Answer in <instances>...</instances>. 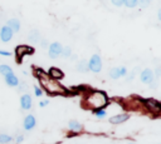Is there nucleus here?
Masks as SVG:
<instances>
[{"mask_svg": "<svg viewBox=\"0 0 161 144\" xmlns=\"http://www.w3.org/2000/svg\"><path fill=\"white\" fill-rule=\"evenodd\" d=\"M140 79L142 83L145 84H152L155 81V73L151 70V69H145L142 70V73L140 74Z\"/></svg>", "mask_w": 161, "mask_h": 144, "instance_id": "obj_5", "label": "nucleus"}, {"mask_svg": "<svg viewBox=\"0 0 161 144\" xmlns=\"http://www.w3.org/2000/svg\"><path fill=\"white\" fill-rule=\"evenodd\" d=\"M94 114L97 118H104L106 116V110L104 109H98V110H94Z\"/></svg>", "mask_w": 161, "mask_h": 144, "instance_id": "obj_23", "label": "nucleus"}, {"mask_svg": "<svg viewBox=\"0 0 161 144\" xmlns=\"http://www.w3.org/2000/svg\"><path fill=\"white\" fill-rule=\"evenodd\" d=\"M23 125H24V129L25 130H31L35 125H36V120H35V116L29 114L24 118V121H23Z\"/></svg>", "mask_w": 161, "mask_h": 144, "instance_id": "obj_11", "label": "nucleus"}, {"mask_svg": "<svg viewBox=\"0 0 161 144\" xmlns=\"http://www.w3.org/2000/svg\"><path fill=\"white\" fill-rule=\"evenodd\" d=\"M52 79H54V80H60V79H63L64 78V73L60 70V69H58V68H50L49 70H48V73H47Z\"/></svg>", "mask_w": 161, "mask_h": 144, "instance_id": "obj_12", "label": "nucleus"}, {"mask_svg": "<svg viewBox=\"0 0 161 144\" xmlns=\"http://www.w3.org/2000/svg\"><path fill=\"white\" fill-rule=\"evenodd\" d=\"M31 104H33V100L29 94H23L20 96V106L23 110H29L31 108Z\"/></svg>", "mask_w": 161, "mask_h": 144, "instance_id": "obj_9", "label": "nucleus"}, {"mask_svg": "<svg viewBox=\"0 0 161 144\" xmlns=\"http://www.w3.org/2000/svg\"><path fill=\"white\" fill-rule=\"evenodd\" d=\"M6 26H9V28L13 30V33H18V31L20 30V21H19V19H16V18H11V19L8 20Z\"/></svg>", "mask_w": 161, "mask_h": 144, "instance_id": "obj_14", "label": "nucleus"}, {"mask_svg": "<svg viewBox=\"0 0 161 144\" xmlns=\"http://www.w3.org/2000/svg\"><path fill=\"white\" fill-rule=\"evenodd\" d=\"M13 34L14 33L9 26H1V29H0V39H1V41H4V43L10 41L11 38H13Z\"/></svg>", "mask_w": 161, "mask_h": 144, "instance_id": "obj_8", "label": "nucleus"}, {"mask_svg": "<svg viewBox=\"0 0 161 144\" xmlns=\"http://www.w3.org/2000/svg\"><path fill=\"white\" fill-rule=\"evenodd\" d=\"M26 89V84L23 81V83H19V91H24Z\"/></svg>", "mask_w": 161, "mask_h": 144, "instance_id": "obj_27", "label": "nucleus"}, {"mask_svg": "<svg viewBox=\"0 0 161 144\" xmlns=\"http://www.w3.org/2000/svg\"><path fill=\"white\" fill-rule=\"evenodd\" d=\"M40 45H42L43 48H45V46L48 45V41H47V40H42V41H40Z\"/></svg>", "mask_w": 161, "mask_h": 144, "instance_id": "obj_32", "label": "nucleus"}, {"mask_svg": "<svg viewBox=\"0 0 161 144\" xmlns=\"http://www.w3.org/2000/svg\"><path fill=\"white\" fill-rule=\"evenodd\" d=\"M157 16H158V20L161 21V9H158V11H157Z\"/></svg>", "mask_w": 161, "mask_h": 144, "instance_id": "obj_33", "label": "nucleus"}, {"mask_svg": "<svg viewBox=\"0 0 161 144\" xmlns=\"http://www.w3.org/2000/svg\"><path fill=\"white\" fill-rule=\"evenodd\" d=\"M0 55H3V56H10V51H6V50H0Z\"/></svg>", "mask_w": 161, "mask_h": 144, "instance_id": "obj_29", "label": "nucleus"}, {"mask_svg": "<svg viewBox=\"0 0 161 144\" xmlns=\"http://www.w3.org/2000/svg\"><path fill=\"white\" fill-rule=\"evenodd\" d=\"M11 141H13V136L11 135L0 133V144H9Z\"/></svg>", "mask_w": 161, "mask_h": 144, "instance_id": "obj_18", "label": "nucleus"}, {"mask_svg": "<svg viewBox=\"0 0 161 144\" xmlns=\"http://www.w3.org/2000/svg\"><path fill=\"white\" fill-rule=\"evenodd\" d=\"M123 4L127 8H135L138 4V0H123Z\"/></svg>", "mask_w": 161, "mask_h": 144, "instance_id": "obj_21", "label": "nucleus"}, {"mask_svg": "<svg viewBox=\"0 0 161 144\" xmlns=\"http://www.w3.org/2000/svg\"><path fill=\"white\" fill-rule=\"evenodd\" d=\"M88 68L89 70H92L93 73H98L101 71L102 69V60H101V56L94 54L93 56H91L89 61H88Z\"/></svg>", "mask_w": 161, "mask_h": 144, "instance_id": "obj_4", "label": "nucleus"}, {"mask_svg": "<svg viewBox=\"0 0 161 144\" xmlns=\"http://www.w3.org/2000/svg\"><path fill=\"white\" fill-rule=\"evenodd\" d=\"M68 126H69V129H70L72 131H80V130H82V125H80V123L77 121V120H70V121L68 123Z\"/></svg>", "mask_w": 161, "mask_h": 144, "instance_id": "obj_16", "label": "nucleus"}, {"mask_svg": "<svg viewBox=\"0 0 161 144\" xmlns=\"http://www.w3.org/2000/svg\"><path fill=\"white\" fill-rule=\"evenodd\" d=\"M142 101H143L145 106H147L151 111H153V113H160L161 111V103L160 101H157L155 99H145Z\"/></svg>", "mask_w": 161, "mask_h": 144, "instance_id": "obj_7", "label": "nucleus"}, {"mask_svg": "<svg viewBox=\"0 0 161 144\" xmlns=\"http://www.w3.org/2000/svg\"><path fill=\"white\" fill-rule=\"evenodd\" d=\"M34 53V49L33 46H28V45H18L15 48V56H16V61L18 63H21V59L23 56L25 55H30Z\"/></svg>", "mask_w": 161, "mask_h": 144, "instance_id": "obj_3", "label": "nucleus"}, {"mask_svg": "<svg viewBox=\"0 0 161 144\" xmlns=\"http://www.w3.org/2000/svg\"><path fill=\"white\" fill-rule=\"evenodd\" d=\"M34 93H35V95H36V96H42L43 90H42L39 86H34Z\"/></svg>", "mask_w": 161, "mask_h": 144, "instance_id": "obj_25", "label": "nucleus"}, {"mask_svg": "<svg viewBox=\"0 0 161 144\" xmlns=\"http://www.w3.org/2000/svg\"><path fill=\"white\" fill-rule=\"evenodd\" d=\"M29 40L31 43H39L40 41V34H39V31L35 30V29L30 30V33H29Z\"/></svg>", "mask_w": 161, "mask_h": 144, "instance_id": "obj_15", "label": "nucleus"}, {"mask_svg": "<svg viewBox=\"0 0 161 144\" xmlns=\"http://www.w3.org/2000/svg\"><path fill=\"white\" fill-rule=\"evenodd\" d=\"M130 144H133V143H130Z\"/></svg>", "mask_w": 161, "mask_h": 144, "instance_id": "obj_34", "label": "nucleus"}, {"mask_svg": "<svg viewBox=\"0 0 161 144\" xmlns=\"http://www.w3.org/2000/svg\"><path fill=\"white\" fill-rule=\"evenodd\" d=\"M128 118H130V116H128V114H126V113H123V114H117V115H113V116L109 118V123H112V124H121V123L126 121Z\"/></svg>", "mask_w": 161, "mask_h": 144, "instance_id": "obj_13", "label": "nucleus"}, {"mask_svg": "<svg viewBox=\"0 0 161 144\" xmlns=\"http://www.w3.org/2000/svg\"><path fill=\"white\" fill-rule=\"evenodd\" d=\"M111 1L114 6H122L123 5V0H111Z\"/></svg>", "mask_w": 161, "mask_h": 144, "instance_id": "obj_26", "label": "nucleus"}, {"mask_svg": "<svg viewBox=\"0 0 161 144\" xmlns=\"http://www.w3.org/2000/svg\"><path fill=\"white\" fill-rule=\"evenodd\" d=\"M48 103H49V100H42L40 103H39V106H45V105H48Z\"/></svg>", "mask_w": 161, "mask_h": 144, "instance_id": "obj_30", "label": "nucleus"}, {"mask_svg": "<svg viewBox=\"0 0 161 144\" xmlns=\"http://www.w3.org/2000/svg\"><path fill=\"white\" fill-rule=\"evenodd\" d=\"M49 50H48V53H49V56L52 58V59H55V58H58L60 54H62V50H63V46L60 45V43H52L49 46Z\"/></svg>", "mask_w": 161, "mask_h": 144, "instance_id": "obj_6", "label": "nucleus"}, {"mask_svg": "<svg viewBox=\"0 0 161 144\" xmlns=\"http://www.w3.org/2000/svg\"><path fill=\"white\" fill-rule=\"evenodd\" d=\"M13 71V69L9 66V65H6V64H1L0 65V74L1 75H6V74H9V73H11Z\"/></svg>", "mask_w": 161, "mask_h": 144, "instance_id": "obj_20", "label": "nucleus"}, {"mask_svg": "<svg viewBox=\"0 0 161 144\" xmlns=\"http://www.w3.org/2000/svg\"><path fill=\"white\" fill-rule=\"evenodd\" d=\"M70 54H72L70 46H65V48H63V50H62V55H63L64 58H69Z\"/></svg>", "mask_w": 161, "mask_h": 144, "instance_id": "obj_22", "label": "nucleus"}, {"mask_svg": "<svg viewBox=\"0 0 161 144\" xmlns=\"http://www.w3.org/2000/svg\"><path fill=\"white\" fill-rule=\"evenodd\" d=\"M23 140H24V136H23V135H18V136L15 138V143H16V144H20Z\"/></svg>", "mask_w": 161, "mask_h": 144, "instance_id": "obj_28", "label": "nucleus"}, {"mask_svg": "<svg viewBox=\"0 0 161 144\" xmlns=\"http://www.w3.org/2000/svg\"><path fill=\"white\" fill-rule=\"evenodd\" d=\"M77 70L80 71V73H86V71H88V70H89V68H88V61H86V60H80V61L77 64Z\"/></svg>", "mask_w": 161, "mask_h": 144, "instance_id": "obj_17", "label": "nucleus"}, {"mask_svg": "<svg viewBox=\"0 0 161 144\" xmlns=\"http://www.w3.org/2000/svg\"><path fill=\"white\" fill-rule=\"evenodd\" d=\"M119 69H121V76H123V75H126V73H127V70H126V68H125V66H121Z\"/></svg>", "mask_w": 161, "mask_h": 144, "instance_id": "obj_31", "label": "nucleus"}, {"mask_svg": "<svg viewBox=\"0 0 161 144\" xmlns=\"http://www.w3.org/2000/svg\"><path fill=\"white\" fill-rule=\"evenodd\" d=\"M0 29H1V26H0Z\"/></svg>", "mask_w": 161, "mask_h": 144, "instance_id": "obj_35", "label": "nucleus"}, {"mask_svg": "<svg viewBox=\"0 0 161 144\" xmlns=\"http://www.w3.org/2000/svg\"><path fill=\"white\" fill-rule=\"evenodd\" d=\"M35 76L38 78L40 85L49 95H63L67 93V90L54 79H52L43 69L35 68Z\"/></svg>", "mask_w": 161, "mask_h": 144, "instance_id": "obj_1", "label": "nucleus"}, {"mask_svg": "<svg viewBox=\"0 0 161 144\" xmlns=\"http://www.w3.org/2000/svg\"><path fill=\"white\" fill-rule=\"evenodd\" d=\"M4 79H5V83H6L9 86H11V88H15V86L19 85V79H18V76L14 74V71L6 74V75L4 76Z\"/></svg>", "mask_w": 161, "mask_h": 144, "instance_id": "obj_10", "label": "nucleus"}, {"mask_svg": "<svg viewBox=\"0 0 161 144\" xmlns=\"http://www.w3.org/2000/svg\"><path fill=\"white\" fill-rule=\"evenodd\" d=\"M108 103V99H107V95L103 93V91H99V90H94L92 91L87 99H86V104L94 110H98V109H104V106L107 105Z\"/></svg>", "mask_w": 161, "mask_h": 144, "instance_id": "obj_2", "label": "nucleus"}, {"mask_svg": "<svg viewBox=\"0 0 161 144\" xmlns=\"http://www.w3.org/2000/svg\"><path fill=\"white\" fill-rule=\"evenodd\" d=\"M151 1H152V0H138V4H140L141 8H147Z\"/></svg>", "mask_w": 161, "mask_h": 144, "instance_id": "obj_24", "label": "nucleus"}, {"mask_svg": "<svg viewBox=\"0 0 161 144\" xmlns=\"http://www.w3.org/2000/svg\"><path fill=\"white\" fill-rule=\"evenodd\" d=\"M109 76H111L112 79H118V78L121 76V69H119L118 66L111 69V70H109Z\"/></svg>", "mask_w": 161, "mask_h": 144, "instance_id": "obj_19", "label": "nucleus"}]
</instances>
